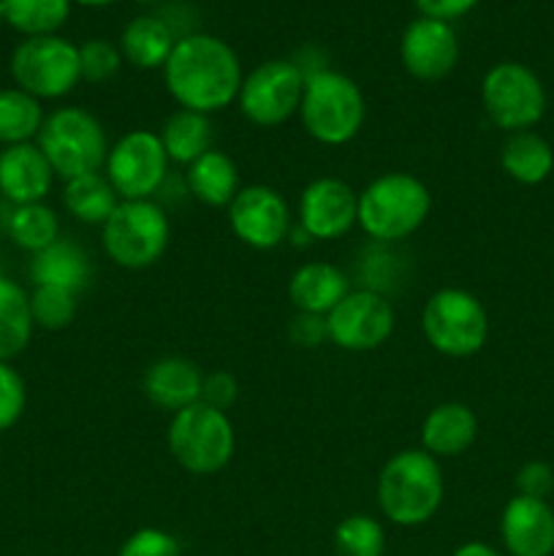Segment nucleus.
Segmentation results:
<instances>
[{
    "label": "nucleus",
    "instance_id": "9",
    "mask_svg": "<svg viewBox=\"0 0 554 556\" xmlns=\"http://www.w3.org/2000/svg\"><path fill=\"white\" fill-rule=\"evenodd\" d=\"M11 79L38 101H60L81 81L79 47L60 33L25 38L11 52Z\"/></svg>",
    "mask_w": 554,
    "mask_h": 556
},
{
    "label": "nucleus",
    "instance_id": "4",
    "mask_svg": "<svg viewBox=\"0 0 554 556\" xmlns=\"http://www.w3.org/2000/svg\"><path fill=\"white\" fill-rule=\"evenodd\" d=\"M299 117L304 130L324 147H342L356 139L367 119V101L356 81L335 68L304 71Z\"/></svg>",
    "mask_w": 554,
    "mask_h": 556
},
{
    "label": "nucleus",
    "instance_id": "5",
    "mask_svg": "<svg viewBox=\"0 0 554 556\" xmlns=\"http://www.w3.org/2000/svg\"><path fill=\"white\" fill-rule=\"evenodd\" d=\"M36 144L47 155L54 177L63 182L103 172L112 147L101 119L81 106H60L49 112L38 130Z\"/></svg>",
    "mask_w": 554,
    "mask_h": 556
},
{
    "label": "nucleus",
    "instance_id": "11",
    "mask_svg": "<svg viewBox=\"0 0 554 556\" xmlns=\"http://www.w3.org/2000/svg\"><path fill=\"white\" fill-rule=\"evenodd\" d=\"M304 68L293 60H264L239 87V112L255 128H277L299 114L304 92Z\"/></svg>",
    "mask_w": 554,
    "mask_h": 556
},
{
    "label": "nucleus",
    "instance_id": "14",
    "mask_svg": "<svg viewBox=\"0 0 554 556\" xmlns=\"http://www.w3.org/2000/svg\"><path fill=\"white\" fill-rule=\"evenodd\" d=\"M226 212L234 237L261 253L280 248L291 237V206L272 185H244Z\"/></svg>",
    "mask_w": 554,
    "mask_h": 556
},
{
    "label": "nucleus",
    "instance_id": "30",
    "mask_svg": "<svg viewBox=\"0 0 554 556\" xmlns=\"http://www.w3.org/2000/svg\"><path fill=\"white\" fill-rule=\"evenodd\" d=\"M9 237L25 253L36 255L60 239V217L49 204H22L9 215Z\"/></svg>",
    "mask_w": 554,
    "mask_h": 556
},
{
    "label": "nucleus",
    "instance_id": "13",
    "mask_svg": "<svg viewBox=\"0 0 554 556\" xmlns=\"http://www.w3.org/2000/svg\"><path fill=\"white\" fill-rule=\"evenodd\" d=\"M396 313L389 299L375 288L348 291V296L326 315L329 342L348 353H369L391 340Z\"/></svg>",
    "mask_w": 554,
    "mask_h": 556
},
{
    "label": "nucleus",
    "instance_id": "17",
    "mask_svg": "<svg viewBox=\"0 0 554 556\" xmlns=\"http://www.w3.org/2000/svg\"><path fill=\"white\" fill-rule=\"evenodd\" d=\"M500 538L511 556L554 554V508L546 500L511 497L500 516Z\"/></svg>",
    "mask_w": 554,
    "mask_h": 556
},
{
    "label": "nucleus",
    "instance_id": "28",
    "mask_svg": "<svg viewBox=\"0 0 554 556\" xmlns=\"http://www.w3.org/2000/svg\"><path fill=\"white\" fill-rule=\"evenodd\" d=\"M119 204V195L103 177V172L85 174L63 185V206L74 220L87 226H103Z\"/></svg>",
    "mask_w": 554,
    "mask_h": 556
},
{
    "label": "nucleus",
    "instance_id": "33",
    "mask_svg": "<svg viewBox=\"0 0 554 556\" xmlns=\"http://www.w3.org/2000/svg\"><path fill=\"white\" fill-rule=\"evenodd\" d=\"M337 556H383L386 530L367 514H351L335 530Z\"/></svg>",
    "mask_w": 554,
    "mask_h": 556
},
{
    "label": "nucleus",
    "instance_id": "8",
    "mask_svg": "<svg viewBox=\"0 0 554 556\" xmlns=\"http://www.w3.org/2000/svg\"><path fill=\"white\" fill-rule=\"evenodd\" d=\"M421 334L440 356L470 358L487 345L489 313L476 293L440 288L421 307Z\"/></svg>",
    "mask_w": 554,
    "mask_h": 556
},
{
    "label": "nucleus",
    "instance_id": "38",
    "mask_svg": "<svg viewBox=\"0 0 554 556\" xmlns=\"http://www.w3.org/2000/svg\"><path fill=\"white\" fill-rule=\"evenodd\" d=\"M237 396H239V383L231 372H226V369H215V372L204 375V383H201V402L228 413V407H234Z\"/></svg>",
    "mask_w": 554,
    "mask_h": 556
},
{
    "label": "nucleus",
    "instance_id": "34",
    "mask_svg": "<svg viewBox=\"0 0 554 556\" xmlns=\"http://www.w3.org/2000/svg\"><path fill=\"white\" fill-rule=\"evenodd\" d=\"M123 52L117 43L106 41V38H87L79 47V65H81V81L87 85H106L123 68Z\"/></svg>",
    "mask_w": 554,
    "mask_h": 556
},
{
    "label": "nucleus",
    "instance_id": "21",
    "mask_svg": "<svg viewBox=\"0 0 554 556\" xmlns=\"http://www.w3.org/2000/svg\"><path fill=\"white\" fill-rule=\"evenodd\" d=\"M351 291L345 271L329 261H307L288 280V299L297 313L329 315Z\"/></svg>",
    "mask_w": 554,
    "mask_h": 556
},
{
    "label": "nucleus",
    "instance_id": "15",
    "mask_svg": "<svg viewBox=\"0 0 554 556\" xmlns=\"http://www.w3.org/2000/svg\"><path fill=\"white\" fill-rule=\"evenodd\" d=\"M358 215V193L340 177H318L299 195V231L310 242L342 239Z\"/></svg>",
    "mask_w": 554,
    "mask_h": 556
},
{
    "label": "nucleus",
    "instance_id": "1",
    "mask_svg": "<svg viewBox=\"0 0 554 556\" xmlns=\"http://www.w3.org/2000/svg\"><path fill=\"white\" fill-rule=\"evenodd\" d=\"M244 71L231 43L210 33L179 36L163 65V85L179 109L217 114L239 98Z\"/></svg>",
    "mask_w": 554,
    "mask_h": 556
},
{
    "label": "nucleus",
    "instance_id": "16",
    "mask_svg": "<svg viewBox=\"0 0 554 556\" xmlns=\"http://www.w3.org/2000/svg\"><path fill=\"white\" fill-rule=\"evenodd\" d=\"M400 63L413 79L440 81L459 63V36L451 22L416 16L402 30Z\"/></svg>",
    "mask_w": 554,
    "mask_h": 556
},
{
    "label": "nucleus",
    "instance_id": "35",
    "mask_svg": "<svg viewBox=\"0 0 554 556\" xmlns=\"http://www.w3.org/2000/svg\"><path fill=\"white\" fill-rule=\"evenodd\" d=\"M27 407V386L25 378L11 367L9 362H0V432H9L20 424Z\"/></svg>",
    "mask_w": 554,
    "mask_h": 556
},
{
    "label": "nucleus",
    "instance_id": "25",
    "mask_svg": "<svg viewBox=\"0 0 554 556\" xmlns=\"http://www.w3.org/2000/svg\"><path fill=\"white\" fill-rule=\"evenodd\" d=\"M158 139H161L168 161L188 168L190 163H196L201 155L212 150V144H215V125H212L210 114L177 109V112L163 119Z\"/></svg>",
    "mask_w": 554,
    "mask_h": 556
},
{
    "label": "nucleus",
    "instance_id": "7",
    "mask_svg": "<svg viewBox=\"0 0 554 556\" xmlns=\"http://www.w3.org/2000/svg\"><path fill=\"white\" fill-rule=\"evenodd\" d=\"M101 228L103 253L119 269H150L163 258L172 242V223L166 210L152 199L119 201Z\"/></svg>",
    "mask_w": 554,
    "mask_h": 556
},
{
    "label": "nucleus",
    "instance_id": "42",
    "mask_svg": "<svg viewBox=\"0 0 554 556\" xmlns=\"http://www.w3.org/2000/svg\"><path fill=\"white\" fill-rule=\"evenodd\" d=\"M76 5H85V9H106V5H114L117 0H74Z\"/></svg>",
    "mask_w": 554,
    "mask_h": 556
},
{
    "label": "nucleus",
    "instance_id": "39",
    "mask_svg": "<svg viewBox=\"0 0 554 556\" xmlns=\"http://www.w3.org/2000/svg\"><path fill=\"white\" fill-rule=\"evenodd\" d=\"M288 340L299 348H318L329 342V329H326L324 315L297 313L288 324Z\"/></svg>",
    "mask_w": 554,
    "mask_h": 556
},
{
    "label": "nucleus",
    "instance_id": "24",
    "mask_svg": "<svg viewBox=\"0 0 554 556\" xmlns=\"http://www.w3.org/2000/svg\"><path fill=\"white\" fill-rule=\"evenodd\" d=\"M27 271H30L33 286H58L76 293L85 291L92 277L87 253L76 242H68V239H58L47 250L33 255Z\"/></svg>",
    "mask_w": 554,
    "mask_h": 556
},
{
    "label": "nucleus",
    "instance_id": "12",
    "mask_svg": "<svg viewBox=\"0 0 554 556\" xmlns=\"http://www.w3.org/2000/svg\"><path fill=\"white\" fill-rule=\"evenodd\" d=\"M168 163L172 161L158 134L136 128L109 147L103 177L109 179L119 201H147L166 182Z\"/></svg>",
    "mask_w": 554,
    "mask_h": 556
},
{
    "label": "nucleus",
    "instance_id": "23",
    "mask_svg": "<svg viewBox=\"0 0 554 556\" xmlns=\"http://www.w3.org/2000/svg\"><path fill=\"white\" fill-rule=\"evenodd\" d=\"M185 182H188V193L199 204L212 206V210H228L234 195L242 188L234 157L228 152L215 150V147L196 163H190L188 172H185Z\"/></svg>",
    "mask_w": 554,
    "mask_h": 556
},
{
    "label": "nucleus",
    "instance_id": "27",
    "mask_svg": "<svg viewBox=\"0 0 554 556\" xmlns=\"http://www.w3.org/2000/svg\"><path fill=\"white\" fill-rule=\"evenodd\" d=\"M30 293L11 277L0 275V362H14L33 340Z\"/></svg>",
    "mask_w": 554,
    "mask_h": 556
},
{
    "label": "nucleus",
    "instance_id": "18",
    "mask_svg": "<svg viewBox=\"0 0 554 556\" xmlns=\"http://www.w3.org/2000/svg\"><path fill=\"white\" fill-rule=\"evenodd\" d=\"M54 172L36 141L0 150V195L14 206L38 204L49 195Z\"/></svg>",
    "mask_w": 554,
    "mask_h": 556
},
{
    "label": "nucleus",
    "instance_id": "2",
    "mask_svg": "<svg viewBox=\"0 0 554 556\" xmlns=\"http://www.w3.org/2000/svg\"><path fill=\"white\" fill-rule=\"evenodd\" d=\"M445 478L440 462L424 448L396 451L378 472L375 500L386 521L396 527H421L443 505Z\"/></svg>",
    "mask_w": 554,
    "mask_h": 556
},
{
    "label": "nucleus",
    "instance_id": "40",
    "mask_svg": "<svg viewBox=\"0 0 554 556\" xmlns=\"http://www.w3.org/2000/svg\"><path fill=\"white\" fill-rule=\"evenodd\" d=\"M481 0H413L418 9V16H429V20L454 22L470 14Z\"/></svg>",
    "mask_w": 554,
    "mask_h": 556
},
{
    "label": "nucleus",
    "instance_id": "26",
    "mask_svg": "<svg viewBox=\"0 0 554 556\" xmlns=\"http://www.w3.org/2000/svg\"><path fill=\"white\" fill-rule=\"evenodd\" d=\"M500 166L514 182L532 188L546 182L549 174L554 172V150L536 130L508 134L500 150Z\"/></svg>",
    "mask_w": 554,
    "mask_h": 556
},
{
    "label": "nucleus",
    "instance_id": "29",
    "mask_svg": "<svg viewBox=\"0 0 554 556\" xmlns=\"http://www.w3.org/2000/svg\"><path fill=\"white\" fill-rule=\"evenodd\" d=\"M43 117L47 114L38 98L27 96L20 87L0 90V147L27 144L38 139Z\"/></svg>",
    "mask_w": 554,
    "mask_h": 556
},
{
    "label": "nucleus",
    "instance_id": "44",
    "mask_svg": "<svg viewBox=\"0 0 554 556\" xmlns=\"http://www.w3.org/2000/svg\"><path fill=\"white\" fill-rule=\"evenodd\" d=\"M141 3H152V0H141Z\"/></svg>",
    "mask_w": 554,
    "mask_h": 556
},
{
    "label": "nucleus",
    "instance_id": "36",
    "mask_svg": "<svg viewBox=\"0 0 554 556\" xmlns=\"http://www.w3.org/2000/svg\"><path fill=\"white\" fill-rule=\"evenodd\" d=\"M117 556H182V546L172 532L161 527H141L125 538Z\"/></svg>",
    "mask_w": 554,
    "mask_h": 556
},
{
    "label": "nucleus",
    "instance_id": "41",
    "mask_svg": "<svg viewBox=\"0 0 554 556\" xmlns=\"http://www.w3.org/2000/svg\"><path fill=\"white\" fill-rule=\"evenodd\" d=\"M451 556H500V552H494V548L483 541H467L462 543V546H456Z\"/></svg>",
    "mask_w": 554,
    "mask_h": 556
},
{
    "label": "nucleus",
    "instance_id": "43",
    "mask_svg": "<svg viewBox=\"0 0 554 556\" xmlns=\"http://www.w3.org/2000/svg\"><path fill=\"white\" fill-rule=\"evenodd\" d=\"M0 25H5V9H3V0H0Z\"/></svg>",
    "mask_w": 554,
    "mask_h": 556
},
{
    "label": "nucleus",
    "instance_id": "10",
    "mask_svg": "<svg viewBox=\"0 0 554 556\" xmlns=\"http://www.w3.org/2000/svg\"><path fill=\"white\" fill-rule=\"evenodd\" d=\"M481 103L487 117L505 134L532 130L546 114L543 81L525 63L492 65L481 79Z\"/></svg>",
    "mask_w": 554,
    "mask_h": 556
},
{
    "label": "nucleus",
    "instance_id": "3",
    "mask_svg": "<svg viewBox=\"0 0 554 556\" xmlns=\"http://www.w3.org/2000/svg\"><path fill=\"white\" fill-rule=\"evenodd\" d=\"M432 212L427 182L411 172H386L358 193L356 226L373 242L394 244L413 237Z\"/></svg>",
    "mask_w": 554,
    "mask_h": 556
},
{
    "label": "nucleus",
    "instance_id": "22",
    "mask_svg": "<svg viewBox=\"0 0 554 556\" xmlns=\"http://www.w3.org/2000/svg\"><path fill=\"white\" fill-rule=\"evenodd\" d=\"M174 43H177V36H174L172 25L163 16L139 14L123 27L117 47L123 52L125 63H130L134 68L163 71Z\"/></svg>",
    "mask_w": 554,
    "mask_h": 556
},
{
    "label": "nucleus",
    "instance_id": "20",
    "mask_svg": "<svg viewBox=\"0 0 554 556\" xmlns=\"http://www.w3.org/2000/svg\"><path fill=\"white\" fill-rule=\"evenodd\" d=\"M478 438V418L465 402H440L424 416L421 448L435 459H454L462 456Z\"/></svg>",
    "mask_w": 554,
    "mask_h": 556
},
{
    "label": "nucleus",
    "instance_id": "19",
    "mask_svg": "<svg viewBox=\"0 0 554 556\" xmlns=\"http://www.w3.org/2000/svg\"><path fill=\"white\" fill-rule=\"evenodd\" d=\"M201 383H204V375L199 364L182 356H163L147 367L141 391L152 405L174 416L188 405L201 402Z\"/></svg>",
    "mask_w": 554,
    "mask_h": 556
},
{
    "label": "nucleus",
    "instance_id": "6",
    "mask_svg": "<svg viewBox=\"0 0 554 556\" xmlns=\"http://www.w3.org/2000/svg\"><path fill=\"white\" fill-rule=\"evenodd\" d=\"M166 445L172 459L190 476H215L226 470L237 451V432L226 410L196 402L174 413Z\"/></svg>",
    "mask_w": 554,
    "mask_h": 556
},
{
    "label": "nucleus",
    "instance_id": "32",
    "mask_svg": "<svg viewBox=\"0 0 554 556\" xmlns=\"http://www.w3.org/2000/svg\"><path fill=\"white\" fill-rule=\"evenodd\" d=\"M30 313L38 329L63 331L79 313V293L58 286H33Z\"/></svg>",
    "mask_w": 554,
    "mask_h": 556
},
{
    "label": "nucleus",
    "instance_id": "31",
    "mask_svg": "<svg viewBox=\"0 0 554 556\" xmlns=\"http://www.w3.org/2000/svg\"><path fill=\"white\" fill-rule=\"evenodd\" d=\"M74 0H3L5 25L20 36H54L68 22Z\"/></svg>",
    "mask_w": 554,
    "mask_h": 556
},
{
    "label": "nucleus",
    "instance_id": "37",
    "mask_svg": "<svg viewBox=\"0 0 554 556\" xmlns=\"http://www.w3.org/2000/svg\"><path fill=\"white\" fill-rule=\"evenodd\" d=\"M516 494L532 500H546L549 494L554 492V470L546 465V462H525V465L516 470L514 476Z\"/></svg>",
    "mask_w": 554,
    "mask_h": 556
}]
</instances>
